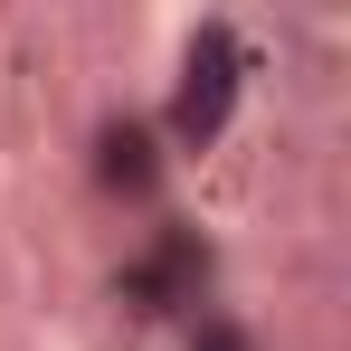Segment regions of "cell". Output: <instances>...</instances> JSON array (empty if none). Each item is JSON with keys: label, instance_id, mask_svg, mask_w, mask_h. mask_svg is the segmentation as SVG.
I'll return each mask as SVG.
<instances>
[{"label": "cell", "instance_id": "6da1fadb", "mask_svg": "<svg viewBox=\"0 0 351 351\" xmlns=\"http://www.w3.org/2000/svg\"><path fill=\"white\" fill-rule=\"evenodd\" d=\"M237 86H247V58H237L228 29H199L180 48V86H171V143L180 152H209L237 114Z\"/></svg>", "mask_w": 351, "mask_h": 351}, {"label": "cell", "instance_id": "7a4b0ae2", "mask_svg": "<svg viewBox=\"0 0 351 351\" xmlns=\"http://www.w3.org/2000/svg\"><path fill=\"white\" fill-rule=\"evenodd\" d=\"M190 351H256V332H247V323H199Z\"/></svg>", "mask_w": 351, "mask_h": 351}]
</instances>
